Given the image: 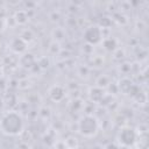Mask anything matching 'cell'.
I'll list each match as a JSON object with an SVG mask.
<instances>
[{
	"label": "cell",
	"instance_id": "cell-1",
	"mask_svg": "<svg viewBox=\"0 0 149 149\" xmlns=\"http://www.w3.org/2000/svg\"><path fill=\"white\" fill-rule=\"evenodd\" d=\"M24 130V121L17 111L5 112L0 116V132L7 136H19Z\"/></svg>",
	"mask_w": 149,
	"mask_h": 149
},
{
	"label": "cell",
	"instance_id": "cell-20",
	"mask_svg": "<svg viewBox=\"0 0 149 149\" xmlns=\"http://www.w3.org/2000/svg\"><path fill=\"white\" fill-rule=\"evenodd\" d=\"M54 147H56V148H66V146H65V142H64V140L62 141H58V142H56L55 144H54Z\"/></svg>",
	"mask_w": 149,
	"mask_h": 149
},
{
	"label": "cell",
	"instance_id": "cell-6",
	"mask_svg": "<svg viewBox=\"0 0 149 149\" xmlns=\"http://www.w3.org/2000/svg\"><path fill=\"white\" fill-rule=\"evenodd\" d=\"M48 97L54 102H62L66 97V90L64 86H62L59 84H55L49 87Z\"/></svg>",
	"mask_w": 149,
	"mask_h": 149
},
{
	"label": "cell",
	"instance_id": "cell-15",
	"mask_svg": "<svg viewBox=\"0 0 149 149\" xmlns=\"http://www.w3.org/2000/svg\"><path fill=\"white\" fill-rule=\"evenodd\" d=\"M48 50H49V52H50L51 55H54V56H58L59 52L62 51L61 43H59V42H56V41L52 40V42H51V43L49 44V47H48Z\"/></svg>",
	"mask_w": 149,
	"mask_h": 149
},
{
	"label": "cell",
	"instance_id": "cell-5",
	"mask_svg": "<svg viewBox=\"0 0 149 149\" xmlns=\"http://www.w3.org/2000/svg\"><path fill=\"white\" fill-rule=\"evenodd\" d=\"M116 87L120 93H122L125 95H130V97H133L140 90L139 86L128 77H122L121 79H119Z\"/></svg>",
	"mask_w": 149,
	"mask_h": 149
},
{
	"label": "cell",
	"instance_id": "cell-21",
	"mask_svg": "<svg viewBox=\"0 0 149 149\" xmlns=\"http://www.w3.org/2000/svg\"><path fill=\"white\" fill-rule=\"evenodd\" d=\"M5 28H6V20L2 16H0V31H2Z\"/></svg>",
	"mask_w": 149,
	"mask_h": 149
},
{
	"label": "cell",
	"instance_id": "cell-18",
	"mask_svg": "<svg viewBox=\"0 0 149 149\" xmlns=\"http://www.w3.org/2000/svg\"><path fill=\"white\" fill-rule=\"evenodd\" d=\"M112 20L115 21V22H118L119 24H122V26L128 22L127 17H126L123 14H121V13H115V14L113 15V19H112Z\"/></svg>",
	"mask_w": 149,
	"mask_h": 149
},
{
	"label": "cell",
	"instance_id": "cell-16",
	"mask_svg": "<svg viewBox=\"0 0 149 149\" xmlns=\"http://www.w3.org/2000/svg\"><path fill=\"white\" fill-rule=\"evenodd\" d=\"M36 65L41 70H45V69H48L50 66V59L47 56H43V57H41V58H38L36 61Z\"/></svg>",
	"mask_w": 149,
	"mask_h": 149
},
{
	"label": "cell",
	"instance_id": "cell-2",
	"mask_svg": "<svg viewBox=\"0 0 149 149\" xmlns=\"http://www.w3.org/2000/svg\"><path fill=\"white\" fill-rule=\"evenodd\" d=\"M100 129L99 120L93 114H84L77 121V130L84 137H94Z\"/></svg>",
	"mask_w": 149,
	"mask_h": 149
},
{
	"label": "cell",
	"instance_id": "cell-11",
	"mask_svg": "<svg viewBox=\"0 0 149 149\" xmlns=\"http://www.w3.org/2000/svg\"><path fill=\"white\" fill-rule=\"evenodd\" d=\"M13 19H14V21H15L16 26H17V24L22 26V24H26V23L28 22V20H29V16H28V13H27V10L20 9V10H16V12L14 13V15H13Z\"/></svg>",
	"mask_w": 149,
	"mask_h": 149
},
{
	"label": "cell",
	"instance_id": "cell-3",
	"mask_svg": "<svg viewBox=\"0 0 149 149\" xmlns=\"http://www.w3.org/2000/svg\"><path fill=\"white\" fill-rule=\"evenodd\" d=\"M137 133L134 128L125 126L121 127L118 135H116V142L119 144V147H125V148H130L134 147L136 141H137Z\"/></svg>",
	"mask_w": 149,
	"mask_h": 149
},
{
	"label": "cell",
	"instance_id": "cell-19",
	"mask_svg": "<svg viewBox=\"0 0 149 149\" xmlns=\"http://www.w3.org/2000/svg\"><path fill=\"white\" fill-rule=\"evenodd\" d=\"M88 73H90V69H88L86 65H80V66L78 68V74H79V77L86 78V77L88 76Z\"/></svg>",
	"mask_w": 149,
	"mask_h": 149
},
{
	"label": "cell",
	"instance_id": "cell-14",
	"mask_svg": "<svg viewBox=\"0 0 149 149\" xmlns=\"http://www.w3.org/2000/svg\"><path fill=\"white\" fill-rule=\"evenodd\" d=\"M51 35H52L54 41H56V42H59V43H61V42L64 40V37H65V31H64V29H63V28H55V29L52 30Z\"/></svg>",
	"mask_w": 149,
	"mask_h": 149
},
{
	"label": "cell",
	"instance_id": "cell-4",
	"mask_svg": "<svg viewBox=\"0 0 149 149\" xmlns=\"http://www.w3.org/2000/svg\"><path fill=\"white\" fill-rule=\"evenodd\" d=\"M83 37L87 44L97 45V44L101 43V41L104 38L102 28L100 26H97V24H91V26L85 28V30L83 33Z\"/></svg>",
	"mask_w": 149,
	"mask_h": 149
},
{
	"label": "cell",
	"instance_id": "cell-12",
	"mask_svg": "<svg viewBox=\"0 0 149 149\" xmlns=\"http://www.w3.org/2000/svg\"><path fill=\"white\" fill-rule=\"evenodd\" d=\"M109 84H111V78L108 76H106V74H100L95 80V86L105 88V90L108 87Z\"/></svg>",
	"mask_w": 149,
	"mask_h": 149
},
{
	"label": "cell",
	"instance_id": "cell-22",
	"mask_svg": "<svg viewBox=\"0 0 149 149\" xmlns=\"http://www.w3.org/2000/svg\"><path fill=\"white\" fill-rule=\"evenodd\" d=\"M7 2H8L10 6H17V5L21 2V0H7Z\"/></svg>",
	"mask_w": 149,
	"mask_h": 149
},
{
	"label": "cell",
	"instance_id": "cell-9",
	"mask_svg": "<svg viewBox=\"0 0 149 149\" xmlns=\"http://www.w3.org/2000/svg\"><path fill=\"white\" fill-rule=\"evenodd\" d=\"M19 64H20L21 66L26 68V69H31L33 66L36 65V58H35V56H34L33 54L26 51V52H23V54L20 56V58H19Z\"/></svg>",
	"mask_w": 149,
	"mask_h": 149
},
{
	"label": "cell",
	"instance_id": "cell-10",
	"mask_svg": "<svg viewBox=\"0 0 149 149\" xmlns=\"http://www.w3.org/2000/svg\"><path fill=\"white\" fill-rule=\"evenodd\" d=\"M101 44H102V48L106 50V51H108V52H114L119 47H118V41L114 38V37H112V36H109V37H104L102 38V41H101Z\"/></svg>",
	"mask_w": 149,
	"mask_h": 149
},
{
	"label": "cell",
	"instance_id": "cell-13",
	"mask_svg": "<svg viewBox=\"0 0 149 149\" xmlns=\"http://www.w3.org/2000/svg\"><path fill=\"white\" fill-rule=\"evenodd\" d=\"M20 37H21L24 42H27V43L29 44L30 42H33V41L35 40V34H34V31H33L31 29L26 28V29H23V30L20 33Z\"/></svg>",
	"mask_w": 149,
	"mask_h": 149
},
{
	"label": "cell",
	"instance_id": "cell-17",
	"mask_svg": "<svg viewBox=\"0 0 149 149\" xmlns=\"http://www.w3.org/2000/svg\"><path fill=\"white\" fill-rule=\"evenodd\" d=\"M64 142H65L66 148H78V147H79V143H78L77 137H74V136H72V135L68 136V137L64 140Z\"/></svg>",
	"mask_w": 149,
	"mask_h": 149
},
{
	"label": "cell",
	"instance_id": "cell-7",
	"mask_svg": "<svg viewBox=\"0 0 149 149\" xmlns=\"http://www.w3.org/2000/svg\"><path fill=\"white\" fill-rule=\"evenodd\" d=\"M9 48H10V50H12L14 54H16V55H22L23 52L27 51L28 43L24 42L20 36H17V37L12 38V41L9 42Z\"/></svg>",
	"mask_w": 149,
	"mask_h": 149
},
{
	"label": "cell",
	"instance_id": "cell-8",
	"mask_svg": "<svg viewBox=\"0 0 149 149\" xmlns=\"http://www.w3.org/2000/svg\"><path fill=\"white\" fill-rule=\"evenodd\" d=\"M87 94H88V98H90V100L92 102L100 104L107 93H106V90L105 88H101V87H98V86L94 85V86H92V87L88 88Z\"/></svg>",
	"mask_w": 149,
	"mask_h": 149
}]
</instances>
